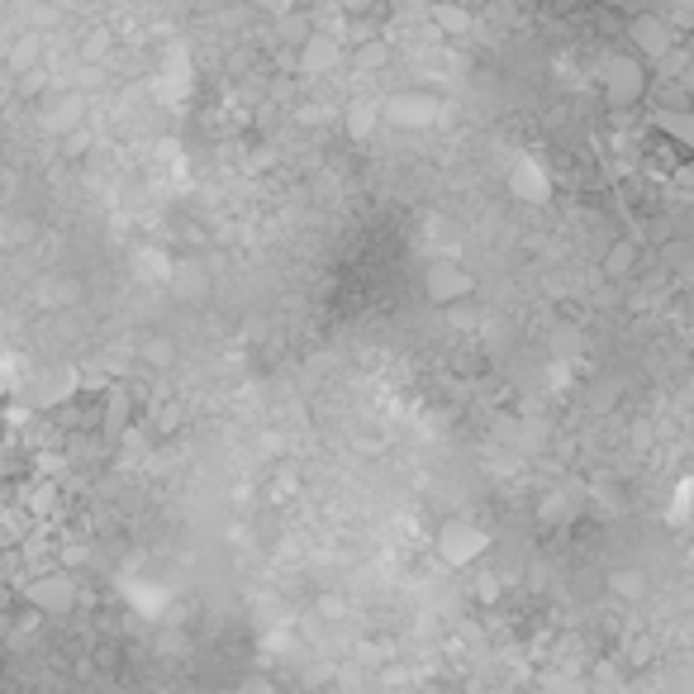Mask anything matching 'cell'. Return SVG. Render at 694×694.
<instances>
[{"label":"cell","instance_id":"1","mask_svg":"<svg viewBox=\"0 0 694 694\" xmlns=\"http://www.w3.org/2000/svg\"><path fill=\"white\" fill-rule=\"evenodd\" d=\"M642 96H647V63L633 48L614 53L604 63V100L614 110H633V105H642Z\"/></svg>","mask_w":694,"mask_h":694},{"label":"cell","instance_id":"2","mask_svg":"<svg viewBox=\"0 0 694 694\" xmlns=\"http://www.w3.org/2000/svg\"><path fill=\"white\" fill-rule=\"evenodd\" d=\"M485 552H490V533L481 524H471V518H447V524L438 528V557L452 571L475 567Z\"/></svg>","mask_w":694,"mask_h":694},{"label":"cell","instance_id":"3","mask_svg":"<svg viewBox=\"0 0 694 694\" xmlns=\"http://www.w3.org/2000/svg\"><path fill=\"white\" fill-rule=\"evenodd\" d=\"M628 48L642 57V63H661L675 48V20L661 10H638L628 20Z\"/></svg>","mask_w":694,"mask_h":694},{"label":"cell","instance_id":"4","mask_svg":"<svg viewBox=\"0 0 694 694\" xmlns=\"http://www.w3.org/2000/svg\"><path fill=\"white\" fill-rule=\"evenodd\" d=\"M77 581H71L67 571H48L38 575L34 585H29V604L43 614V618H67L71 609H77Z\"/></svg>","mask_w":694,"mask_h":694},{"label":"cell","instance_id":"5","mask_svg":"<svg viewBox=\"0 0 694 694\" xmlns=\"http://www.w3.org/2000/svg\"><path fill=\"white\" fill-rule=\"evenodd\" d=\"M424 295L433 300V305H452V300L471 295L467 267H457V262H433V267L424 271Z\"/></svg>","mask_w":694,"mask_h":694},{"label":"cell","instance_id":"6","mask_svg":"<svg viewBox=\"0 0 694 694\" xmlns=\"http://www.w3.org/2000/svg\"><path fill=\"white\" fill-rule=\"evenodd\" d=\"M652 128L661 138H671L675 148H685V153H694V110H675V105H652Z\"/></svg>","mask_w":694,"mask_h":694},{"label":"cell","instance_id":"7","mask_svg":"<svg viewBox=\"0 0 694 694\" xmlns=\"http://www.w3.org/2000/svg\"><path fill=\"white\" fill-rule=\"evenodd\" d=\"M338 57H343V48L328 34H310L300 43V67L305 71H328V67H338Z\"/></svg>","mask_w":694,"mask_h":694},{"label":"cell","instance_id":"8","mask_svg":"<svg viewBox=\"0 0 694 694\" xmlns=\"http://www.w3.org/2000/svg\"><path fill=\"white\" fill-rule=\"evenodd\" d=\"M71 385H77V376H71L67 367L63 371H48V376H38V381H34L29 400H34V404H63L71 395Z\"/></svg>","mask_w":694,"mask_h":694},{"label":"cell","instance_id":"9","mask_svg":"<svg viewBox=\"0 0 694 694\" xmlns=\"http://www.w3.org/2000/svg\"><path fill=\"white\" fill-rule=\"evenodd\" d=\"M633 262H638V248H633V243H614V248L604 253V271H609V277H633Z\"/></svg>","mask_w":694,"mask_h":694},{"label":"cell","instance_id":"10","mask_svg":"<svg viewBox=\"0 0 694 694\" xmlns=\"http://www.w3.org/2000/svg\"><path fill=\"white\" fill-rule=\"evenodd\" d=\"M609 590H614V595H624V600H642V595H647V585H642V571H633V567L614 571V575H609Z\"/></svg>","mask_w":694,"mask_h":694},{"label":"cell","instance_id":"11","mask_svg":"<svg viewBox=\"0 0 694 694\" xmlns=\"http://www.w3.org/2000/svg\"><path fill=\"white\" fill-rule=\"evenodd\" d=\"M124 424H128V395L114 390V395L105 400V418H100V428H105V433H124Z\"/></svg>","mask_w":694,"mask_h":694},{"label":"cell","instance_id":"12","mask_svg":"<svg viewBox=\"0 0 694 694\" xmlns=\"http://www.w3.org/2000/svg\"><path fill=\"white\" fill-rule=\"evenodd\" d=\"M433 20H438L447 34H457V29H467V14H461L457 5H433Z\"/></svg>","mask_w":694,"mask_h":694},{"label":"cell","instance_id":"13","mask_svg":"<svg viewBox=\"0 0 694 694\" xmlns=\"http://www.w3.org/2000/svg\"><path fill=\"white\" fill-rule=\"evenodd\" d=\"M667 10L675 20H694V0H667Z\"/></svg>","mask_w":694,"mask_h":694},{"label":"cell","instance_id":"14","mask_svg":"<svg viewBox=\"0 0 694 694\" xmlns=\"http://www.w3.org/2000/svg\"><path fill=\"white\" fill-rule=\"evenodd\" d=\"M0 481H5V447H0Z\"/></svg>","mask_w":694,"mask_h":694}]
</instances>
